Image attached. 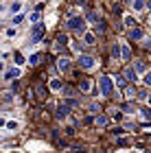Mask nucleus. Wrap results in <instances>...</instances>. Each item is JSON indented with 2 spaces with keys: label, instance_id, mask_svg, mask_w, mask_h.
I'll return each mask as SVG.
<instances>
[{
  "label": "nucleus",
  "instance_id": "obj_19",
  "mask_svg": "<svg viewBox=\"0 0 151 153\" xmlns=\"http://www.w3.org/2000/svg\"><path fill=\"white\" fill-rule=\"evenodd\" d=\"M142 116H145L147 120H149V118H151V109H149V107H145V109H142Z\"/></svg>",
  "mask_w": 151,
  "mask_h": 153
},
{
  "label": "nucleus",
  "instance_id": "obj_21",
  "mask_svg": "<svg viewBox=\"0 0 151 153\" xmlns=\"http://www.w3.org/2000/svg\"><path fill=\"white\" fill-rule=\"evenodd\" d=\"M145 83H147V85H151V72L145 74Z\"/></svg>",
  "mask_w": 151,
  "mask_h": 153
},
{
  "label": "nucleus",
  "instance_id": "obj_9",
  "mask_svg": "<svg viewBox=\"0 0 151 153\" xmlns=\"http://www.w3.org/2000/svg\"><path fill=\"white\" fill-rule=\"evenodd\" d=\"M112 57H114V59H121V46H118V44L112 46Z\"/></svg>",
  "mask_w": 151,
  "mask_h": 153
},
{
  "label": "nucleus",
  "instance_id": "obj_23",
  "mask_svg": "<svg viewBox=\"0 0 151 153\" xmlns=\"http://www.w3.org/2000/svg\"><path fill=\"white\" fill-rule=\"evenodd\" d=\"M31 20H33V22H37V20H39V11H35V13H33V16H31Z\"/></svg>",
  "mask_w": 151,
  "mask_h": 153
},
{
  "label": "nucleus",
  "instance_id": "obj_24",
  "mask_svg": "<svg viewBox=\"0 0 151 153\" xmlns=\"http://www.w3.org/2000/svg\"><path fill=\"white\" fill-rule=\"evenodd\" d=\"M147 7H149V9H151V0H149V2H147Z\"/></svg>",
  "mask_w": 151,
  "mask_h": 153
},
{
  "label": "nucleus",
  "instance_id": "obj_6",
  "mask_svg": "<svg viewBox=\"0 0 151 153\" xmlns=\"http://www.w3.org/2000/svg\"><path fill=\"white\" fill-rule=\"evenodd\" d=\"M59 70H61V72H68V70H70V61H68L66 57L59 59Z\"/></svg>",
  "mask_w": 151,
  "mask_h": 153
},
{
  "label": "nucleus",
  "instance_id": "obj_22",
  "mask_svg": "<svg viewBox=\"0 0 151 153\" xmlns=\"http://www.w3.org/2000/svg\"><path fill=\"white\" fill-rule=\"evenodd\" d=\"M29 61H31V64H37V61H39V55H33V57H31Z\"/></svg>",
  "mask_w": 151,
  "mask_h": 153
},
{
  "label": "nucleus",
  "instance_id": "obj_1",
  "mask_svg": "<svg viewBox=\"0 0 151 153\" xmlns=\"http://www.w3.org/2000/svg\"><path fill=\"white\" fill-rule=\"evenodd\" d=\"M99 85H101V94H103V96H109V94H112L114 83H112L109 76H101V79H99Z\"/></svg>",
  "mask_w": 151,
  "mask_h": 153
},
{
  "label": "nucleus",
  "instance_id": "obj_8",
  "mask_svg": "<svg viewBox=\"0 0 151 153\" xmlns=\"http://www.w3.org/2000/svg\"><path fill=\"white\" fill-rule=\"evenodd\" d=\"M121 57L123 59H129V57H132V51H129L127 46H121Z\"/></svg>",
  "mask_w": 151,
  "mask_h": 153
},
{
  "label": "nucleus",
  "instance_id": "obj_27",
  "mask_svg": "<svg viewBox=\"0 0 151 153\" xmlns=\"http://www.w3.org/2000/svg\"><path fill=\"white\" fill-rule=\"evenodd\" d=\"M149 24H151V18H149Z\"/></svg>",
  "mask_w": 151,
  "mask_h": 153
},
{
  "label": "nucleus",
  "instance_id": "obj_11",
  "mask_svg": "<svg viewBox=\"0 0 151 153\" xmlns=\"http://www.w3.org/2000/svg\"><path fill=\"white\" fill-rule=\"evenodd\" d=\"M145 9V0H134V11H142Z\"/></svg>",
  "mask_w": 151,
  "mask_h": 153
},
{
  "label": "nucleus",
  "instance_id": "obj_7",
  "mask_svg": "<svg viewBox=\"0 0 151 153\" xmlns=\"http://www.w3.org/2000/svg\"><path fill=\"white\" fill-rule=\"evenodd\" d=\"M129 37H132V39H142V29H132Z\"/></svg>",
  "mask_w": 151,
  "mask_h": 153
},
{
  "label": "nucleus",
  "instance_id": "obj_17",
  "mask_svg": "<svg viewBox=\"0 0 151 153\" xmlns=\"http://www.w3.org/2000/svg\"><path fill=\"white\" fill-rule=\"evenodd\" d=\"M125 24H127V26H134V24H136V20H134L132 16H125Z\"/></svg>",
  "mask_w": 151,
  "mask_h": 153
},
{
  "label": "nucleus",
  "instance_id": "obj_5",
  "mask_svg": "<svg viewBox=\"0 0 151 153\" xmlns=\"http://www.w3.org/2000/svg\"><path fill=\"white\" fill-rule=\"evenodd\" d=\"M18 76H20V70H18V68H11V70H7V72H4V79H7V81L18 79Z\"/></svg>",
  "mask_w": 151,
  "mask_h": 153
},
{
  "label": "nucleus",
  "instance_id": "obj_14",
  "mask_svg": "<svg viewBox=\"0 0 151 153\" xmlns=\"http://www.w3.org/2000/svg\"><path fill=\"white\" fill-rule=\"evenodd\" d=\"M66 116H68V107L64 105V107H59V109H57V118H66Z\"/></svg>",
  "mask_w": 151,
  "mask_h": 153
},
{
  "label": "nucleus",
  "instance_id": "obj_2",
  "mask_svg": "<svg viewBox=\"0 0 151 153\" xmlns=\"http://www.w3.org/2000/svg\"><path fill=\"white\" fill-rule=\"evenodd\" d=\"M68 29L83 33V31H86V20H83V18H72L70 22H68Z\"/></svg>",
  "mask_w": 151,
  "mask_h": 153
},
{
  "label": "nucleus",
  "instance_id": "obj_26",
  "mask_svg": "<svg viewBox=\"0 0 151 153\" xmlns=\"http://www.w3.org/2000/svg\"><path fill=\"white\" fill-rule=\"evenodd\" d=\"M0 11H2V4H0Z\"/></svg>",
  "mask_w": 151,
  "mask_h": 153
},
{
  "label": "nucleus",
  "instance_id": "obj_18",
  "mask_svg": "<svg viewBox=\"0 0 151 153\" xmlns=\"http://www.w3.org/2000/svg\"><path fill=\"white\" fill-rule=\"evenodd\" d=\"M7 129H18V123L16 120H9V123H7Z\"/></svg>",
  "mask_w": 151,
  "mask_h": 153
},
{
  "label": "nucleus",
  "instance_id": "obj_3",
  "mask_svg": "<svg viewBox=\"0 0 151 153\" xmlns=\"http://www.w3.org/2000/svg\"><path fill=\"white\" fill-rule=\"evenodd\" d=\"M44 31H46V26H44V24H37L35 29H33V35H31V39H33V44H35V42H39V39H42V35H44Z\"/></svg>",
  "mask_w": 151,
  "mask_h": 153
},
{
  "label": "nucleus",
  "instance_id": "obj_20",
  "mask_svg": "<svg viewBox=\"0 0 151 153\" xmlns=\"http://www.w3.org/2000/svg\"><path fill=\"white\" fill-rule=\"evenodd\" d=\"M134 70H145V64H142V61H138V64H136V68Z\"/></svg>",
  "mask_w": 151,
  "mask_h": 153
},
{
  "label": "nucleus",
  "instance_id": "obj_15",
  "mask_svg": "<svg viewBox=\"0 0 151 153\" xmlns=\"http://www.w3.org/2000/svg\"><path fill=\"white\" fill-rule=\"evenodd\" d=\"M97 125H99V127H105V125H107V116H99L97 118Z\"/></svg>",
  "mask_w": 151,
  "mask_h": 153
},
{
  "label": "nucleus",
  "instance_id": "obj_25",
  "mask_svg": "<svg viewBox=\"0 0 151 153\" xmlns=\"http://www.w3.org/2000/svg\"><path fill=\"white\" fill-rule=\"evenodd\" d=\"M77 2H86V0H77Z\"/></svg>",
  "mask_w": 151,
  "mask_h": 153
},
{
  "label": "nucleus",
  "instance_id": "obj_12",
  "mask_svg": "<svg viewBox=\"0 0 151 153\" xmlns=\"http://www.w3.org/2000/svg\"><path fill=\"white\" fill-rule=\"evenodd\" d=\"M79 90H81V92H88V90H90V81H88V79H83V81L79 83Z\"/></svg>",
  "mask_w": 151,
  "mask_h": 153
},
{
  "label": "nucleus",
  "instance_id": "obj_10",
  "mask_svg": "<svg viewBox=\"0 0 151 153\" xmlns=\"http://www.w3.org/2000/svg\"><path fill=\"white\" fill-rule=\"evenodd\" d=\"M125 79H129V81H136V70H134V68L125 70Z\"/></svg>",
  "mask_w": 151,
  "mask_h": 153
},
{
  "label": "nucleus",
  "instance_id": "obj_28",
  "mask_svg": "<svg viewBox=\"0 0 151 153\" xmlns=\"http://www.w3.org/2000/svg\"><path fill=\"white\" fill-rule=\"evenodd\" d=\"M0 70H2V66H0Z\"/></svg>",
  "mask_w": 151,
  "mask_h": 153
},
{
  "label": "nucleus",
  "instance_id": "obj_13",
  "mask_svg": "<svg viewBox=\"0 0 151 153\" xmlns=\"http://www.w3.org/2000/svg\"><path fill=\"white\" fill-rule=\"evenodd\" d=\"M83 39H86V44H94V39H97V37H94V33H86V35H83Z\"/></svg>",
  "mask_w": 151,
  "mask_h": 153
},
{
  "label": "nucleus",
  "instance_id": "obj_4",
  "mask_svg": "<svg viewBox=\"0 0 151 153\" xmlns=\"http://www.w3.org/2000/svg\"><path fill=\"white\" fill-rule=\"evenodd\" d=\"M79 64L83 66V68H88V70H90V68L94 66V59H92V57H88V55H81V57H79Z\"/></svg>",
  "mask_w": 151,
  "mask_h": 153
},
{
  "label": "nucleus",
  "instance_id": "obj_16",
  "mask_svg": "<svg viewBox=\"0 0 151 153\" xmlns=\"http://www.w3.org/2000/svg\"><path fill=\"white\" fill-rule=\"evenodd\" d=\"M51 88H53V90H59V88H61V81H59V79H53V81H51Z\"/></svg>",
  "mask_w": 151,
  "mask_h": 153
}]
</instances>
